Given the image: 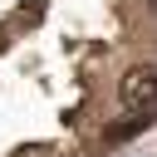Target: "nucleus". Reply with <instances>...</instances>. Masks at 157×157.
Masks as SVG:
<instances>
[{"mask_svg": "<svg viewBox=\"0 0 157 157\" xmlns=\"http://www.w3.org/2000/svg\"><path fill=\"white\" fill-rule=\"evenodd\" d=\"M152 15H157V0H152Z\"/></svg>", "mask_w": 157, "mask_h": 157, "instance_id": "2", "label": "nucleus"}, {"mask_svg": "<svg viewBox=\"0 0 157 157\" xmlns=\"http://www.w3.org/2000/svg\"><path fill=\"white\" fill-rule=\"evenodd\" d=\"M118 98H123V108H128L132 118H152V113H157V69H152V64L128 69L123 83H118Z\"/></svg>", "mask_w": 157, "mask_h": 157, "instance_id": "1", "label": "nucleus"}]
</instances>
